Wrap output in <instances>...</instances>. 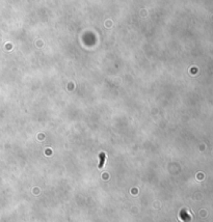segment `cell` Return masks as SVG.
I'll use <instances>...</instances> for the list:
<instances>
[{
    "instance_id": "obj_1",
    "label": "cell",
    "mask_w": 213,
    "mask_h": 222,
    "mask_svg": "<svg viewBox=\"0 0 213 222\" xmlns=\"http://www.w3.org/2000/svg\"><path fill=\"white\" fill-rule=\"evenodd\" d=\"M104 161H105V154L102 153L100 155V165H99V168H102L103 167Z\"/></svg>"
}]
</instances>
